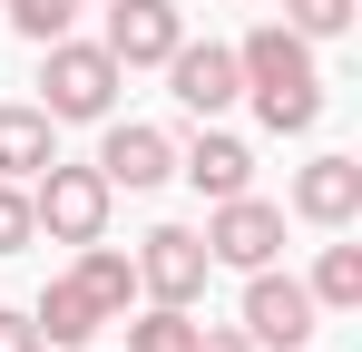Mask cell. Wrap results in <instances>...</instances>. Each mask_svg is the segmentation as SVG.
Segmentation results:
<instances>
[{"label":"cell","mask_w":362,"mask_h":352,"mask_svg":"<svg viewBox=\"0 0 362 352\" xmlns=\"http://www.w3.org/2000/svg\"><path fill=\"white\" fill-rule=\"evenodd\" d=\"M118 59L98 49V40H40V108L59 117V127H98V117H118Z\"/></svg>","instance_id":"6da1fadb"},{"label":"cell","mask_w":362,"mask_h":352,"mask_svg":"<svg viewBox=\"0 0 362 352\" xmlns=\"http://www.w3.org/2000/svg\"><path fill=\"white\" fill-rule=\"evenodd\" d=\"M108 206H118V186L98 167H59L49 157V167L30 176V225L49 235V245H98L108 235Z\"/></svg>","instance_id":"7a4b0ae2"},{"label":"cell","mask_w":362,"mask_h":352,"mask_svg":"<svg viewBox=\"0 0 362 352\" xmlns=\"http://www.w3.org/2000/svg\"><path fill=\"white\" fill-rule=\"evenodd\" d=\"M313 323H323V303L303 293V274H284V264H255L245 274V343L255 352H303Z\"/></svg>","instance_id":"3957f363"},{"label":"cell","mask_w":362,"mask_h":352,"mask_svg":"<svg viewBox=\"0 0 362 352\" xmlns=\"http://www.w3.org/2000/svg\"><path fill=\"white\" fill-rule=\"evenodd\" d=\"M88 167L108 176L118 196H147V186L177 176V137L147 127V117H98V157H88Z\"/></svg>","instance_id":"277c9868"},{"label":"cell","mask_w":362,"mask_h":352,"mask_svg":"<svg viewBox=\"0 0 362 352\" xmlns=\"http://www.w3.org/2000/svg\"><path fill=\"white\" fill-rule=\"evenodd\" d=\"M196 235H206V254H216V264L255 274V264H274V254H284V206H264V196L245 186V196H216V216H206Z\"/></svg>","instance_id":"5b68a950"},{"label":"cell","mask_w":362,"mask_h":352,"mask_svg":"<svg viewBox=\"0 0 362 352\" xmlns=\"http://www.w3.org/2000/svg\"><path fill=\"white\" fill-rule=\"evenodd\" d=\"M206 274H216V254L196 225H157L137 245V303H206Z\"/></svg>","instance_id":"8992f818"},{"label":"cell","mask_w":362,"mask_h":352,"mask_svg":"<svg viewBox=\"0 0 362 352\" xmlns=\"http://www.w3.org/2000/svg\"><path fill=\"white\" fill-rule=\"evenodd\" d=\"M98 10H108V40H98V49L118 59V69H167V49L186 40L177 0H98Z\"/></svg>","instance_id":"52a82bcc"},{"label":"cell","mask_w":362,"mask_h":352,"mask_svg":"<svg viewBox=\"0 0 362 352\" xmlns=\"http://www.w3.org/2000/svg\"><path fill=\"white\" fill-rule=\"evenodd\" d=\"M167 88H177V108L226 117V108L245 98V69H235L226 40H177V49H167Z\"/></svg>","instance_id":"ba28073f"},{"label":"cell","mask_w":362,"mask_h":352,"mask_svg":"<svg viewBox=\"0 0 362 352\" xmlns=\"http://www.w3.org/2000/svg\"><path fill=\"white\" fill-rule=\"evenodd\" d=\"M177 176L206 196V206H216V196H245V186H255V147H245L235 127H216V117H206V127L177 147Z\"/></svg>","instance_id":"9c48e42d"},{"label":"cell","mask_w":362,"mask_h":352,"mask_svg":"<svg viewBox=\"0 0 362 352\" xmlns=\"http://www.w3.org/2000/svg\"><path fill=\"white\" fill-rule=\"evenodd\" d=\"M294 206L303 225H323V235H343L362 216V157H313V167H294Z\"/></svg>","instance_id":"30bf717a"},{"label":"cell","mask_w":362,"mask_h":352,"mask_svg":"<svg viewBox=\"0 0 362 352\" xmlns=\"http://www.w3.org/2000/svg\"><path fill=\"white\" fill-rule=\"evenodd\" d=\"M235 69H245V88H294V78H313V40L284 20H255L235 40Z\"/></svg>","instance_id":"8fae6325"},{"label":"cell","mask_w":362,"mask_h":352,"mask_svg":"<svg viewBox=\"0 0 362 352\" xmlns=\"http://www.w3.org/2000/svg\"><path fill=\"white\" fill-rule=\"evenodd\" d=\"M49 157H59V117L40 108V98H0V176L30 186Z\"/></svg>","instance_id":"7c38bea8"},{"label":"cell","mask_w":362,"mask_h":352,"mask_svg":"<svg viewBox=\"0 0 362 352\" xmlns=\"http://www.w3.org/2000/svg\"><path fill=\"white\" fill-rule=\"evenodd\" d=\"M30 323H40V343H49V352H69V343H98L108 313H98V293L78 284V274H49V293L30 303Z\"/></svg>","instance_id":"4fadbf2b"},{"label":"cell","mask_w":362,"mask_h":352,"mask_svg":"<svg viewBox=\"0 0 362 352\" xmlns=\"http://www.w3.org/2000/svg\"><path fill=\"white\" fill-rule=\"evenodd\" d=\"M69 274L98 293V313H108V323H127V303H137V254H118V245L98 235V245H78V264H69Z\"/></svg>","instance_id":"5bb4252c"},{"label":"cell","mask_w":362,"mask_h":352,"mask_svg":"<svg viewBox=\"0 0 362 352\" xmlns=\"http://www.w3.org/2000/svg\"><path fill=\"white\" fill-rule=\"evenodd\" d=\"M255 98V117L274 127V137H313L323 127V78H294V88H245Z\"/></svg>","instance_id":"9a60e30c"},{"label":"cell","mask_w":362,"mask_h":352,"mask_svg":"<svg viewBox=\"0 0 362 352\" xmlns=\"http://www.w3.org/2000/svg\"><path fill=\"white\" fill-rule=\"evenodd\" d=\"M303 293H313L323 313H362V245H323L313 274H303Z\"/></svg>","instance_id":"2e32d148"},{"label":"cell","mask_w":362,"mask_h":352,"mask_svg":"<svg viewBox=\"0 0 362 352\" xmlns=\"http://www.w3.org/2000/svg\"><path fill=\"white\" fill-rule=\"evenodd\" d=\"M127 352H196V303H147L127 323Z\"/></svg>","instance_id":"e0dca14e"},{"label":"cell","mask_w":362,"mask_h":352,"mask_svg":"<svg viewBox=\"0 0 362 352\" xmlns=\"http://www.w3.org/2000/svg\"><path fill=\"white\" fill-rule=\"evenodd\" d=\"M10 10V30L40 49V40H69V20H78V0H0Z\"/></svg>","instance_id":"ac0fdd59"},{"label":"cell","mask_w":362,"mask_h":352,"mask_svg":"<svg viewBox=\"0 0 362 352\" xmlns=\"http://www.w3.org/2000/svg\"><path fill=\"white\" fill-rule=\"evenodd\" d=\"M353 10H362V0H284V30H303V40H343Z\"/></svg>","instance_id":"d6986e66"},{"label":"cell","mask_w":362,"mask_h":352,"mask_svg":"<svg viewBox=\"0 0 362 352\" xmlns=\"http://www.w3.org/2000/svg\"><path fill=\"white\" fill-rule=\"evenodd\" d=\"M30 186H10V176H0V254H20V245H30Z\"/></svg>","instance_id":"ffe728a7"},{"label":"cell","mask_w":362,"mask_h":352,"mask_svg":"<svg viewBox=\"0 0 362 352\" xmlns=\"http://www.w3.org/2000/svg\"><path fill=\"white\" fill-rule=\"evenodd\" d=\"M0 352H49V343H40V323H30V313H10V303H0Z\"/></svg>","instance_id":"44dd1931"},{"label":"cell","mask_w":362,"mask_h":352,"mask_svg":"<svg viewBox=\"0 0 362 352\" xmlns=\"http://www.w3.org/2000/svg\"><path fill=\"white\" fill-rule=\"evenodd\" d=\"M196 352H255V343H245V323H196Z\"/></svg>","instance_id":"7402d4cb"},{"label":"cell","mask_w":362,"mask_h":352,"mask_svg":"<svg viewBox=\"0 0 362 352\" xmlns=\"http://www.w3.org/2000/svg\"><path fill=\"white\" fill-rule=\"evenodd\" d=\"M69 352H98V343H69Z\"/></svg>","instance_id":"603a6c76"},{"label":"cell","mask_w":362,"mask_h":352,"mask_svg":"<svg viewBox=\"0 0 362 352\" xmlns=\"http://www.w3.org/2000/svg\"><path fill=\"white\" fill-rule=\"evenodd\" d=\"M303 352H313V343H303Z\"/></svg>","instance_id":"cb8c5ba5"}]
</instances>
